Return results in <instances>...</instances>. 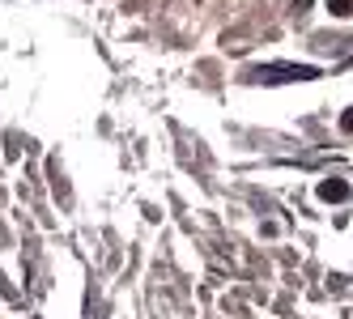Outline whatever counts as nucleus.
Segmentation results:
<instances>
[{
    "mask_svg": "<svg viewBox=\"0 0 353 319\" xmlns=\"http://www.w3.org/2000/svg\"><path fill=\"white\" fill-rule=\"evenodd\" d=\"M341 132H353V107H349V111L341 115Z\"/></svg>",
    "mask_w": 353,
    "mask_h": 319,
    "instance_id": "nucleus-3",
    "label": "nucleus"
},
{
    "mask_svg": "<svg viewBox=\"0 0 353 319\" xmlns=\"http://www.w3.org/2000/svg\"><path fill=\"white\" fill-rule=\"evenodd\" d=\"M332 17H353V0H323Z\"/></svg>",
    "mask_w": 353,
    "mask_h": 319,
    "instance_id": "nucleus-2",
    "label": "nucleus"
},
{
    "mask_svg": "<svg viewBox=\"0 0 353 319\" xmlns=\"http://www.w3.org/2000/svg\"><path fill=\"white\" fill-rule=\"evenodd\" d=\"M349 196V183L345 179H323L319 183V200H345Z\"/></svg>",
    "mask_w": 353,
    "mask_h": 319,
    "instance_id": "nucleus-1",
    "label": "nucleus"
}]
</instances>
